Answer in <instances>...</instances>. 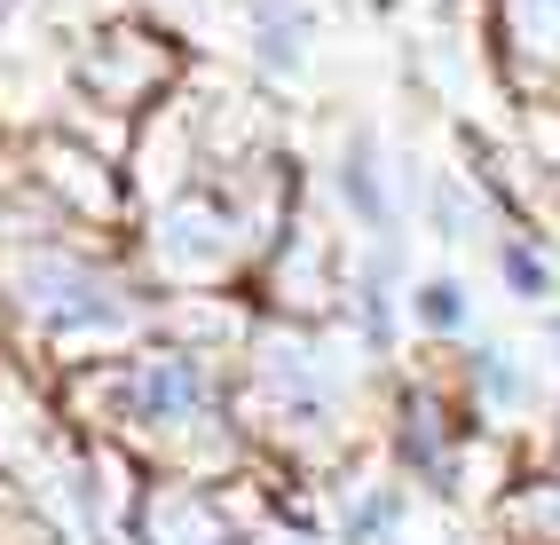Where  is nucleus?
<instances>
[{
    "instance_id": "nucleus-1",
    "label": "nucleus",
    "mask_w": 560,
    "mask_h": 545,
    "mask_svg": "<svg viewBox=\"0 0 560 545\" xmlns=\"http://www.w3.org/2000/svg\"><path fill=\"white\" fill-rule=\"evenodd\" d=\"M419 316L434 324V333H458V324H466V293L442 277V285H427V293H419Z\"/></svg>"
}]
</instances>
